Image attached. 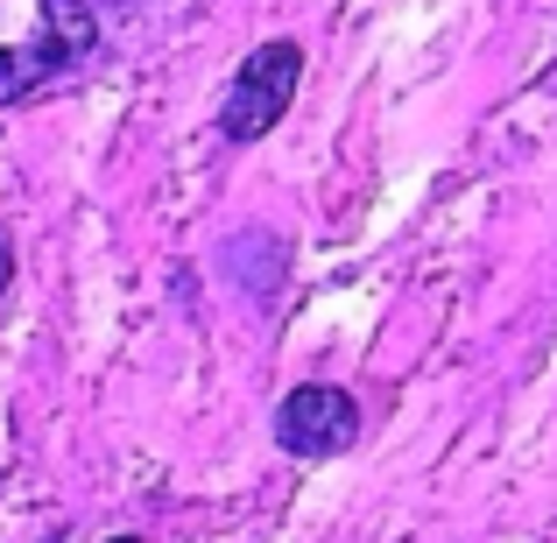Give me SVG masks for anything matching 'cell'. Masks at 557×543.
<instances>
[{"label": "cell", "instance_id": "4", "mask_svg": "<svg viewBox=\"0 0 557 543\" xmlns=\"http://www.w3.org/2000/svg\"><path fill=\"white\" fill-rule=\"evenodd\" d=\"M8 275H14V240L0 233V297H8Z\"/></svg>", "mask_w": 557, "mask_h": 543}, {"label": "cell", "instance_id": "5", "mask_svg": "<svg viewBox=\"0 0 557 543\" xmlns=\"http://www.w3.org/2000/svg\"><path fill=\"white\" fill-rule=\"evenodd\" d=\"M113 543H141V536H113Z\"/></svg>", "mask_w": 557, "mask_h": 543}, {"label": "cell", "instance_id": "2", "mask_svg": "<svg viewBox=\"0 0 557 543\" xmlns=\"http://www.w3.org/2000/svg\"><path fill=\"white\" fill-rule=\"evenodd\" d=\"M297 78H304V50H297V42H283V36L261 42V50L233 71L226 99H219V135H226V141H261L289 113Z\"/></svg>", "mask_w": 557, "mask_h": 543}, {"label": "cell", "instance_id": "1", "mask_svg": "<svg viewBox=\"0 0 557 543\" xmlns=\"http://www.w3.org/2000/svg\"><path fill=\"white\" fill-rule=\"evenodd\" d=\"M92 42V0H0V107L78 71Z\"/></svg>", "mask_w": 557, "mask_h": 543}, {"label": "cell", "instance_id": "3", "mask_svg": "<svg viewBox=\"0 0 557 543\" xmlns=\"http://www.w3.org/2000/svg\"><path fill=\"white\" fill-rule=\"evenodd\" d=\"M354 437H360V403L332 381H304L275 409V445L289 459H339V452H354Z\"/></svg>", "mask_w": 557, "mask_h": 543}]
</instances>
